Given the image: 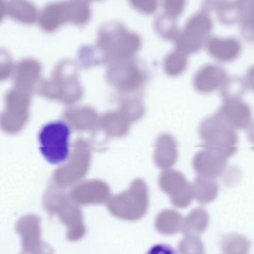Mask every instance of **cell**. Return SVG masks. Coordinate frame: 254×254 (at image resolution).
I'll return each mask as SVG.
<instances>
[{
    "label": "cell",
    "mask_w": 254,
    "mask_h": 254,
    "mask_svg": "<svg viewBox=\"0 0 254 254\" xmlns=\"http://www.w3.org/2000/svg\"><path fill=\"white\" fill-rule=\"evenodd\" d=\"M92 17L89 3L83 0H62L45 6L39 13L38 22L43 31L52 33L66 23L83 26Z\"/></svg>",
    "instance_id": "6da1fadb"
},
{
    "label": "cell",
    "mask_w": 254,
    "mask_h": 254,
    "mask_svg": "<svg viewBox=\"0 0 254 254\" xmlns=\"http://www.w3.org/2000/svg\"><path fill=\"white\" fill-rule=\"evenodd\" d=\"M71 128L62 120L43 125L38 134L40 152L49 164L60 165L69 158Z\"/></svg>",
    "instance_id": "7a4b0ae2"
},
{
    "label": "cell",
    "mask_w": 254,
    "mask_h": 254,
    "mask_svg": "<svg viewBox=\"0 0 254 254\" xmlns=\"http://www.w3.org/2000/svg\"><path fill=\"white\" fill-rule=\"evenodd\" d=\"M202 133L212 151L220 153L228 159L237 153L239 143L237 129L219 113L205 122Z\"/></svg>",
    "instance_id": "3957f363"
},
{
    "label": "cell",
    "mask_w": 254,
    "mask_h": 254,
    "mask_svg": "<svg viewBox=\"0 0 254 254\" xmlns=\"http://www.w3.org/2000/svg\"><path fill=\"white\" fill-rule=\"evenodd\" d=\"M208 12L201 10L188 19L177 37L178 46L189 52H196L207 44L213 29Z\"/></svg>",
    "instance_id": "277c9868"
},
{
    "label": "cell",
    "mask_w": 254,
    "mask_h": 254,
    "mask_svg": "<svg viewBox=\"0 0 254 254\" xmlns=\"http://www.w3.org/2000/svg\"><path fill=\"white\" fill-rule=\"evenodd\" d=\"M140 42L137 34L128 31L124 24L116 21L103 24L98 30V43L105 49L134 51Z\"/></svg>",
    "instance_id": "5b68a950"
},
{
    "label": "cell",
    "mask_w": 254,
    "mask_h": 254,
    "mask_svg": "<svg viewBox=\"0 0 254 254\" xmlns=\"http://www.w3.org/2000/svg\"><path fill=\"white\" fill-rule=\"evenodd\" d=\"M235 129H248L252 124V110L242 98L223 100L218 112Z\"/></svg>",
    "instance_id": "8992f818"
},
{
    "label": "cell",
    "mask_w": 254,
    "mask_h": 254,
    "mask_svg": "<svg viewBox=\"0 0 254 254\" xmlns=\"http://www.w3.org/2000/svg\"><path fill=\"white\" fill-rule=\"evenodd\" d=\"M207 50L213 58L222 63L235 61L242 52V45L234 37H210L207 43Z\"/></svg>",
    "instance_id": "52a82bcc"
},
{
    "label": "cell",
    "mask_w": 254,
    "mask_h": 254,
    "mask_svg": "<svg viewBox=\"0 0 254 254\" xmlns=\"http://www.w3.org/2000/svg\"><path fill=\"white\" fill-rule=\"evenodd\" d=\"M15 231L20 237L22 250L34 247L41 241L40 219L35 215L22 216L16 222Z\"/></svg>",
    "instance_id": "ba28073f"
},
{
    "label": "cell",
    "mask_w": 254,
    "mask_h": 254,
    "mask_svg": "<svg viewBox=\"0 0 254 254\" xmlns=\"http://www.w3.org/2000/svg\"><path fill=\"white\" fill-rule=\"evenodd\" d=\"M7 14L16 22L26 25L34 24L38 19L37 7L28 0H10L7 2Z\"/></svg>",
    "instance_id": "9c48e42d"
},
{
    "label": "cell",
    "mask_w": 254,
    "mask_h": 254,
    "mask_svg": "<svg viewBox=\"0 0 254 254\" xmlns=\"http://www.w3.org/2000/svg\"><path fill=\"white\" fill-rule=\"evenodd\" d=\"M228 79V73L223 67L208 65L198 75V86L202 90L211 92L222 87Z\"/></svg>",
    "instance_id": "30bf717a"
},
{
    "label": "cell",
    "mask_w": 254,
    "mask_h": 254,
    "mask_svg": "<svg viewBox=\"0 0 254 254\" xmlns=\"http://www.w3.org/2000/svg\"><path fill=\"white\" fill-rule=\"evenodd\" d=\"M227 166L228 158L214 151L206 152L198 158V169L210 177H218L222 175Z\"/></svg>",
    "instance_id": "8fae6325"
},
{
    "label": "cell",
    "mask_w": 254,
    "mask_h": 254,
    "mask_svg": "<svg viewBox=\"0 0 254 254\" xmlns=\"http://www.w3.org/2000/svg\"><path fill=\"white\" fill-rule=\"evenodd\" d=\"M209 225V215L203 209L192 210L182 222V232L185 236L199 237Z\"/></svg>",
    "instance_id": "7c38bea8"
},
{
    "label": "cell",
    "mask_w": 254,
    "mask_h": 254,
    "mask_svg": "<svg viewBox=\"0 0 254 254\" xmlns=\"http://www.w3.org/2000/svg\"><path fill=\"white\" fill-rule=\"evenodd\" d=\"M240 10L242 34L247 41L254 42V0H235Z\"/></svg>",
    "instance_id": "4fadbf2b"
},
{
    "label": "cell",
    "mask_w": 254,
    "mask_h": 254,
    "mask_svg": "<svg viewBox=\"0 0 254 254\" xmlns=\"http://www.w3.org/2000/svg\"><path fill=\"white\" fill-rule=\"evenodd\" d=\"M220 247L224 254H249L252 242L242 234L231 233L222 237Z\"/></svg>",
    "instance_id": "5bb4252c"
},
{
    "label": "cell",
    "mask_w": 254,
    "mask_h": 254,
    "mask_svg": "<svg viewBox=\"0 0 254 254\" xmlns=\"http://www.w3.org/2000/svg\"><path fill=\"white\" fill-rule=\"evenodd\" d=\"M182 216L173 211H165L158 215L155 222V228L160 234L173 235L182 231Z\"/></svg>",
    "instance_id": "9a60e30c"
},
{
    "label": "cell",
    "mask_w": 254,
    "mask_h": 254,
    "mask_svg": "<svg viewBox=\"0 0 254 254\" xmlns=\"http://www.w3.org/2000/svg\"><path fill=\"white\" fill-rule=\"evenodd\" d=\"M155 31L166 40L177 39L181 30L178 27L176 19L166 14L158 16L154 22Z\"/></svg>",
    "instance_id": "2e32d148"
},
{
    "label": "cell",
    "mask_w": 254,
    "mask_h": 254,
    "mask_svg": "<svg viewBox=\"0 0 254 254\" xmlns=\"http://www.w3.org/2000/svg\"><path fill=\"white\" fill-rule=\"evenodd\" d=\"M244 79L240 78H232L227 79L222 86V99L228 98H242L247 89Z\"/></svg>",
    "instance_id": "e0dca14e"
},
{
    "label": "cell",
    "mask_w": 254,
    "mask_h": 254,
    "mask_svg": "<svg viewBox=\"0 0 254 254\" xmlns=\"http://www.w3.org/2000/svg\"><path fill=\"white\" fill-rule=\"evenodd\" d=\"M219 192V185L215 180L201 182L197 190V200L201 204H209L216 199Z\"/></svg>",
    "instance_id": "ac0fdd59"
},
{
    "label": "cell",
    "mask_w": 254,
    "mask_h": 254,
    "mask_svg": "<svg viewBox=\"0 0 254 254\" xmlns=\"http://www.w3.org/2000/svg\"><path fill=\"white\" fill-rule=\"evenodd\" d=\"M219 20L226 25H232L240 22V10L236 1H227L217 10Z\"/></svg>",
    "instance_id": "d6986e66"
},
{
    "label": "cell",
    "mask_w": 254,
    "mask_h": 254,
    "mask_svg": "<svg viewBox=\"0 0 254 254\" xmlns=\"http://www.w3.org/2000/svg\"><path fill=\"white\" fill-rule=\"evenodd\" d=\"M180 254H205L202 241L198 237L185 236L179 245Z\"/></svg>",
    "instance_id": "ffe728a7"
},
{
    "label": "cell",
    "mask_w": 254,
    "mask_h": 254,
    "mask_svg": "<svg viewBox=\"0 0 254 254\" xmlns=\"http://www.w3.org/2000/svg\"><path fill=\"white\" fill-rule=\"evenodd\" d=\"M186 3L187 0H162L164 14L177 19L185 10Z\"/></svg>",
    "instance_id": "44dd1931"
},
{
    "label": "cell",
    "mask_w": 254,
    "mask_h": 254,
    "mask_svg": "<svg viewBox=\"0 0 254 254\" xmlns=\"http://www.w3.org/2000/svg\"><path fill=\"white\" fill-rule=\"evenodd\" d=\"M128 1L134 10L146 15L155 13L159 5L158 0H128Z\"/></svg>",
    "instance_id": "7402d4cb"
},
{
    "label": "cell",
    "mask_w": 254,
    "mask_h": 254,
    "mask_svg": "<svg viewBox=\"0 0 254 254\" xmlns=\"http://www.w3.org/2000/svg\"><path fill=\"white\" fill-rule=\"evenodd\" d=\"M19 254H54V250L48 243L41 240L31 249L22 250Z\"/></svg>",
    "instance_id": "603a6c76"
},
{
    "label": "cell",
    "mask_w": 254,
    "mask_h": 254,
    "mask_svg": "<svg viewBox=\"0 0 254 254\" xmlns=\"http://www.w3.org/2000/svg\"><path fill=\"white\" fill-rule=\"evenodd\" d=\"M146 254H177V253L172 246L161 243L151 247Z\"/></svg>",
    "instance_id": "cb8c5ba5"
},
{
    "label": "cell",
    "mask_w": 254,
    "mask_h": 254,
    "mask_svg": "<svg viewBox=\"0 0 254 254\" xmlns=\"http://www.w3.org/2000/svg\"><path fill=\"white\" fill-rule=\"evenodd\" d=\"M228 0H204L202 4V10L207 12L215 10L217 11Z\"/></svg>",
    "instance_id": "d4e9b609"
},
{
    "label": "cell",
    "mask_w": 254,
    "mask_h": 254,
    "mask_svg": "<svg viewBox=\"0 0 254 254\" xmlns=\"http://www.w3.org/2000/svg\"><path fill=\"white\" fill-rule=\"evenodd\" d=\"M245 82L247 87L254 92V66L248 70Z\"/></svg>",
    "instance_id": "484cf974"
},
{
    "label": "cell",
    "mask_w": 254,
    "mask_h": 254,
    "mask_svg": "<svg viewBox=\"0 0 254 254\" xmlns=\"http://www.w3.org/2000/svg\"><path fill=\"white\" fill-rule=\"evenodd\" d=\"M7 13V2L6 0H0V22Z\"/></svg>",
    "instance_id": "4316f807"
},
{
    "label": "cell",
    "mask_w": 254,
    "mask_h": 254,
    "mask_svg": "<svg viewBox=\"0 0 254 254\" xmlns=\"http://www.w3.org/2000/svg\"><path fill=\"white\" fill-rule=\"evenodd\" d=\"M248 137L249 141L254 146V123H252L251 126L248 128ZM254 150V147L252 148Z\"/></svg>",
    "instance_id": "83f0119b"
},
{
    "label": "cell",
    "mask_w": 254,
    "mask_h": 254,
    "mask_svg": "<svg viewBox=\"0 0 254 254\" xmlns=\"http://www.w3.org/2000/svg\"><path fill=\"white\" fill-rule=\"evenodd\" d=\"M83 1H87V2L90 3L92 1H101V0H83Z\"/></svg>",
    "instance_id": "f1b7e54d"
}]
</instances>
